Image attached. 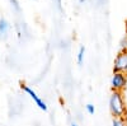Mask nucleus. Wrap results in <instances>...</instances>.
<instances>
[{
	"instance_id": "f257e3e1",
	"label": "nucleus",
	"mask_w": 127,
	"mask_h": 126,
	"mask_svg": "<svg viewBox=\"0 0 127 126\" xmlns=\"http://www.w3.org/2000/svg\"><path fill=\"white\" fill-rule=\"evenodd\" d=\"M109 111L113 117H126L127 107L122 92H113L109 97Z\"/></svg>"
},
{
	"instance_id": "f03ea898",
	"label": "nucleus",
	"mask_w": 127,
	"mask_h": 126,
	"mask_svg": "<svg viewBox=\"0 0 127 126\" xmlns=\"http://www.w3.org/2000/svg\"><path fill=\"white\" fill-rule=\"evenodd\" d=\"M127 85V74L120 71H113L111 79V87L113 92H123Z\"/></svg>"
},
{
	"instance_id": "7ed1b4c3",
	"label": "nucleus",
	"mask_w": 127,
	"mask_h": 126,
	"mask_svg": "<svg viewBox=\"0 0 127 126\" xmlns=\"http://www.w3.org/2000/svg\"><path fill=\"white\" fill-rule=\"evenodd\" d=\"M20 88H22V90L23 92H26L27 94H28V96L32 98V99H33V102L36 103V106L41 110V111H43V112H46L47 110H48V107H47V104H46V102L43 101V99H42L39 96H38V94L33 90V89H32L31 87H28L27 85V84H20Z\"/></svg>"
},
{
	"instance_id": "20e7f679",
	"label": "nucleus",
	"mask_w": 127,
	"mask_h": 126,
	"mask_svg": "<svg viewBox=\"0 0 127 126\" xmlns=\"http://www.w3.org/2000/svg\"><path fill=\"white\" fill-rule=\"evenodd\" d=\"M113 71H120L127 74V51H120V54L116 56Z\"/></svg>"
},
{
	"instance_id": "39448f33",
	"label": "nucleus",
	"mask_w": 127,
	"mask_h": 126,
	"mask_svg": "<svg viewBox=\"0 0 127 126\" xmlns=\"http://www.w3.org/2000/svg\"><path fill=\"white\" fill-rule=\"evenodd\" d=\"M8 29H9V23L1 18L0 19V37H4L8 33Z\"/></svg>"
},
{
	"instance_id": "423d86ee",
	"label": "nucleus",
	"mask_w": 127,
	"mask_h": 126,
	"mask_svg": "<svg viewBox=\"0 0 127 126\" xmlns=\"http://www.w3.org/2000/svg\"><path fill=\"white\" fill-rule=\"evenodd\" d=\"M112 126H127L126 117H113Z\"/></svg>"
},
{
	"instance_id": "0eeeda50",
	"label": "nucleus",
	"mask_w": 127,
	"mask_h": 126,
	"mask_svg": "<svg viewBox=\"0 0 127 126\" xmlns=\"http://www.w3.org/2000/svg\"><path fill=\"white\" fill-rule=\"evenodd\" d=\"M84 54H85V48L81 46V47L79 48L78 57H76V61H78V64H79V65H81V64H83V61H84Z\"/></svg>"
},
{
	"instance_id": "6e6552de",
	"label": "nucleus",
	"mask_w": 127,
	"mask_h": 126,
	"mask_svg": "<svg viewBox=\"0 0 127 126\" xmlns=\"http://www.w3.org/2000/svg\"><path fill=\"white\" fill-rule=\"evenodd\" d=\"M120 50L121 51H127V35L121 40L120 42Z\"/></svg>"
},
{
	"instance_id": "1a4fd4ad",
	"label": "nucleus",
	"mask_w": 127,
	"mask_h": 126,
	"mask_svg": "<svg viewBox=\"0 0 127 126\" xmlns=\"http://www.w3.org/2000/svg\"><path fill=\"white\" fill-rule=\"evenodd\" d=\"M87 112H88L89 115H94V112H95V108H94V106H93L92 103L87 104Z\"/></svg>"
},
{
	"instance_id": "9d476101",
	"label": "nucleus",
	"mask_w": 127,
	"mask_h": 126,
	"mask_svg": "<svg viewBox=\"0 0 127 126\" xmlns=\"http://www.w3.org/2000/svg\"><path fill=\"white\" fill-rule=\"evenodd\" d=\"M10 3H12V5H14V8H15L17 10H19V5H18L17 0H10Z\"/></svg>"
},
{
	"instance_id": "9b49d317",
	"label": "nucleus",
	"mask_w": 127,
	"mask_h": 126,
	"mask_svg": "<svg viewBox=\"0 0 127 126\" xmlns=\"http://www.w3.org/2000/svg\"><path fill=\"white\" fill-rule=\"evenodd\" d=\"M71 126H78V125H76V124H74V122H72V124H71Z\"/></svg>"
},
{
	"instance_id": "f8f14e48",
	"label": "nucleus",
	"mask_w": 127,
	"mask_h": 126,
	"mask_svg": "<svg viewBox=\"0 0 127 126\" xmlns=\"http://www.w3.org/2000/svg\"><path fill=\"white\" fill-rule=\"evenodd\" d=\"M79 1H80V3H84V1H85V0H79Z\"/></svg>"
},
{
	"instance_id": "ddd939ff",
	"label": "nucleus",
	"mask_w": 127,
	"mask_h": 126,
	"mask_svg": "<svg viewBox=\"0 0 127 126\" xmlns=\"http://www.w3.org/2000/svg\"><path fill=\"white\" fill-rule=\"evenodd\" d=\"M126 33H127V22H126Z\"/></svg>"
}]
</instances>
